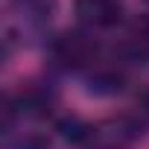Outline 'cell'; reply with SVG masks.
<instances>
[{
    "label": "cell",
    "mask_w": 149,
    "mask_h": 149,
    "mask_svg": "<svg viewBox=\"0 0 149 149\" xmlns=\"http://www.w3.org/2000/svg\"><path fill=\"white\" fill-rule=\"evenodd\" d=\"M123 50L134 61H149V18H137L126 26Z\"/></svg>",
    "instance_id": "8992f818"
},
{
    "label": "cell",
    "mask_w": 149,
    "mask_h": 149,
    "mask_svg": "<svg viewBox=\"0 0 149 149\" xmlns=\"http://www.w3.org/2000/svg\"><path fill=\"white\" fill-rule=\"evenodd\" d=\"M73 9H76L79 24L88 29H111L126 15L123 0H76Z\"/></svg>",
    "instance_id": "3957f363"
},
{
    "label": "cell",
    "mask_w": 149,
    "mask_h": 149,
    "mask_svg": "<svg viewBox=\"0 0 149 149\" xmlns=\"http://www.w3.org/2000/svg\"><path fill=\"white\" fill-rule=\"evenodd\" d=\"M146 123L137 114L108 117V120H79V117H64L58 120V132L67 143L76 149H129L143 137Z\"/></svg>",
    "instance_id": "6da1fadb"
},
{
    "label": "cell",
    "mask_w": 149,
    "mask_h": 149,
    "mask_svg": "<svg viewBox=\"0 0 149 149\" xmlns=\"http://www.w3.org/2000/svg\"><path fill=\"white\" fill-rule=\"evenodd\" d=\"M6 149H50V137L41 132H21L6 140Z\"/></svg>",
    "instance_id": "52a82bcc"
},
{
    "label": "cell",
    "mask_w": 149,
    "mask_h": 149,
    "mask_svg": "<svg viewBox=\"0 0 149 149\" xmlns=\"http://www.w3.org/2000/svg\"><path fill=\"white\" fill-rule=\"evenodd\" d=\"M56 0H12V15L18 18L24 32H41L50 24Z\"/></svg>",
    "instance_id": "277c9868"
},
{
    "label": "cell",
    "mask_w": 149,
    "mask_h": 149,
    "mask_svg": "<svg viewBox=\"0 0 149 149\" xmlns=\"http://www.w3.org/2000/svg\"><path fill=\"white\" fill-rule=\"evenodd\" d=\"M50 53H53V58H56L61 67H67V70H82V73H88L91 67L100 64V44H97L94 35L85 32V29H67V32H61V35L50 44Z\"/></svg>",
    "instance_id": "7a4b0ae2"
},
{
    "label": "cell",
    "mask_w": 149,
    "mask_h": 149,
    "mask_svg": "<svg viewBox=\"0 0 149 149\" xmlns=\"http://www.w3.org/2000/svg\"><path fill=\"white\" fill-rule=\"evenodd\" d=\"M85 82H88V91L100 94V97H111V94H120L126 79L123 73L114 70V67H105V64H97L85 73Z\"/></svg>",
    "instance_id": "5b68a950"
}]
</instances>
